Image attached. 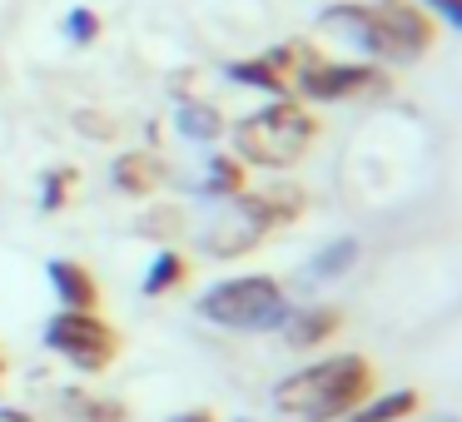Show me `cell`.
Listing matches in <instances>:
<instances>
[{"label":"cell","mask_w":462,"mask_h":422,"mask_svg":"<svg viewBox=\"0 0 462 422\" xmlns=\"http://www.w3.org/2000/svg\"><path fill=\"white\" fill-rule=\"evenodd\" d=\"M110 179H115V189L130 194V199H154V189L164 184V164L154 160V154H144V150H130V154L115 160Z\"/></svg>","instance_id":"cell-10"},{"label":"cell","mask_w":462,"mask_h":422,"mask_svg":"<svg viewBox=\"0 0 462 422\" xmlns=\"http://www.w3.org/2000/svg\"><path fill=\"white\" fill-rule=\"evenodd\" d=\"M174 124H180L184 140H199V144H214L224 134V115L214 110V105H204V100H180Z\"/></svg>","instance_id":"cell-12"},{"label":"cell","mask_w":462,"mask_h":422,"mask_svg":"<svg viewBox=\"0 0 462 422\" xmlns=\"http://www.w3.org/2000/svg\"><path fill=\"white\" fill-rule=\"evenodd\" d=\"M0 422H31V417H25V412H15V408H5V412H0Z\"/></svg>","instance_id":"cell-25"},{"label":"cell","mask_w":462,"mask_h":422,"mask_svg":"<svg viewBox=\"0 0 462 422\" xmlns=\"http://www.w3.org/2000/svg\"><path fill=\"white\" fill-rule=\"evenodd\" d=\"M45 348L60 353L70 368L80 372H105L120 358V328L105 323L100 313H80V308H60L45 323Z\"/></svg>","instance_id":"cell-4"},{"label":"cell","mask_w":462,"mask_h":422,"mask_svg":"<svg viewBox=\"0 0 462 422\" xmlns=\"http://www.w3.org/2000/svg\"><path fill=\"white\" fill-rule=\"evenodd\" d=\"M353 259H358V239H333L328 249L313 253L309 279H338V273H348V269H353Z\"/></svg>","instance_id":"cell-17"},{"label":"cell","mask_w":462,"mask_h":422,"mask_svg":"<svg viewBox=\"0 0 462 422\" xmlns=\"http://www.w3.org/2000/svg\"><path fill=\"white\" fill-rule=\"evenodd\" d=\"M234 85H244V90H259V95H273V100H283V95H289V80H283L279 70H273L269 60H263V55H254V60H234L229 70Z\"/></svg>","instance_id":"cell-13"},{"label":"cell","mask_w":462,"mask_h":422,"mask_svg":"<svg viewBox=\"0 0 462 422\" xmlns=\"http://www.w3.org/2000/svg\"><path fill=\"white\" fill-rule=\"evenodd\" d=\"M0 372H5V353H0Z\"/></svg>","instance_id":"cell-26"},{"label":"cell","mask_w":462,"mask_h":422,"mask_svg":"<svg viewBox=\"0 0 462 422\" xmlns=\"http://www.w3.org/2000/svg\"><path fill=\"white\" fill-rule=\"evenodd\" d=\"M170 422H214V412L209 408H194V412H180V417H170Z\"/></svg>","instance_id":"cell-24"},{"label":"cell","mask_w":462,"mask_h":422,"mask_svg":"<svg viewBox=\"0 0 462 422\" xmlns=\"http://www.w3.org/2000/svg\"><path fill=\"white\" fill-rule=\"evenodd\" d=\"M412 5H422V11H438L448 25H462V0H412Z\"/></svg>","instance_id":"cell-23"},{"label":"cell","mask_w":462,"mask_h":422,"mask_svg":"<svg viewBox=\"0 0 462 422\" xmlns=\"http://www.w3.org/2000/svg\"><path fill=\"white\" fill-rule=\"evenodd\" d=\"M263 239H269V234L254 229V224L244 219L239 209H229V214H224V219L214 224L209 234H204V249H209L214 259H239V253H254Z\"/></svg>","instance_id":"cell-11"},{"label":"cell","mask_w":462,"mask_h":422,"mask_svg":"<svg viewBox=\"0 0 462 422\" xmlns=\"http://www.w3.org/2000/svg\"><path fill=\"white\" fill-rule=\"evenodd\" d=\"M368 11L378 15V25L388 31V41L398 45L402 65L422 60V55L432 50V41H438L428 11H422V5H412V0H368Z\"/></svg>","instance_id":"cell-6"},{"label":"cell","mask_w":462,"mask_h":422,"mask_svg":"<svg viewBox=\"0 0 462 422\" xmlns=\"http://www.w3.org/2000/svg\"><path fill=\"white\" fill-rule=\"evenodd\" d=\"M418 408H422L418 392L398 388V392H388V398H373V402H363V408H353L348 422H402V417H412Z\"/></svg>","instance_id":"cell-14"},{"label":"cell","mask_w":462,"mask_h":422,"mask_svg":"<svg viewBox=\"0 0 462 422\" xmlns=\"http://www.w3.org/2000/svg\"><path fill=\"white\" fill-rule=\"evenodd\" d=\"M343 328V308H328V303H313V308H299L283 318V338H289V348H319V343L338 338Z\"/></svg>","instance_id":"cell-9"},{"label":"cell","mask_w":462,"mask_h":422,"mask_svg":"<svg viewBox=\"0 0 462 422\" xmlns=\"http://www.w3.org/2000/svg\"><path fill=\"white\" fill-rule=\"evenodd\" d=\"M234 422H249V417H234Z\"/></svg>","instance_id":"cell-27"},{"label":"cell","mask_w":462,"mask_h":422,"mask_svg":"<svg viewBox=\"0 0 462 422\" xmlns=\"http://www.w3.org/2000/svg\"><path fill=\"white\" fill-rule=\"evenodd\" d=\"M313 140H319V120L309 115V105L283 95L234 124V160L259 170H293Z\"/></svg>","instance_id":"cell-2"},{"label":"cell","mask_w":462,"mask_h":422,"mask_svg":"<svg viewBox=\"0 0 462 422\" xmlns=\"http://www.w3.org/2000/svg\"><path fill=\"white\" fill-rule=\"evenodd\" d=\"M75 184H80V170H75V164H55V170L45 174V189H41V209H45V214H60L65 204H70Z\"/></svg>","instance_id":"cell-18"},{"label":"cell","mask_w":462,"mask_h":422,"mask_svg":"<svg viewBox=\"0 0 462 422\" xmlns=\"http://www.w3.org/2000/svg\"><path fill=\"white\" fill-rule=\"evenodd\" d=\"M65 35H70L75 45H95L100 41V15L85 11V5H75V11L65 15Z\"/></svg>","instance_id":"cell-19"},{"label":"cell","mask_w":462,"mask_h":422,"mask_svg":"<svg viewBox=\"0 0 462 422\" xmlns=\"http://www.w3.org/2000/svg\"><path fill=\"white\" fill-rule=\"evenodd\" d=\"M289 298L283 283L269 273H239V279H219L214 289H204L199 298V318L219 323V328H239V333H263V328H283L289 318Z\"/></svg>","instance_id":"cell-3"},{"label":"cell","mask_w":462,"mask_h":422,"mask_svg":"<svg viewBox=\"0 0 462 422\" xmlns=\"http://www.w3.org/2000/svg\"><path fill=\"white\" fill-rule=\"evenodd\" d=\"M234 209L254 224V229L273 234V229H289L309 214V189L299 184H269V189H244L234 194Z\"/></svg>","instance_id":"cell-7"},{"label":"cell","mask_w":462,"mask_h":422,"mask_svg":"<svg viewBox=\"0 0 462 422\" xmlns=\"http://www.w3.org/2000/svg\"><path fill=\"white\" fill-rule=\"evenodd\" d=\"M51 289L55 298L65 303V308H80V313H100V283H95V273L85 269V263L75 259H51Z\"/></svg>","instance_id":"cell-8"},{"label":"cell","mask_w":462,"mask_h":422,"mask_svg":"<svg viewBox=\"0 0 462 422\" xmlns=\"http://www.w3.org/2000/svg\"><path fill=\"white\" fill-rule=\"evenodd\" d=\"M373 392V362L363 353H328L309 368L289 372L273 388V408L299 422H338L363 408Z\"/></svg>","instance_id":"cell-1"},{"label":"cell","mask_w":462,"mask_h":422,"mask_svg":"<svg viewBox=\"0 0 462 422\" xmlns=\"http://www.w3.org/2000/svg\"><path fill=\"white\" fill-rule=\"evenodd\" d=\"M75 130L90 134V140H115V130H120V124L105 120V115H95V110H85V115H75Z\"/></svg>","instance_id":"cell-22"},{"label":"cell","mask_w":462,"mask_h":422,"mask_svg":"<svg viewBox=\"0 0 462 422\" xmlns=\"http://www.w3.org/2000/svg\"><path fill=\"white\" fill-rule=\"evenodd\" d=\"M85 422H125V402L115 398H70Z\"/></svg>","instance_id":"cell-20"},{"label":"cell","mask_w":462,"mask_h":422,"mask_svg":"<svg viewBox=\"0 0 462 422\" xmlns=\"http://www.w3.org/2000/svg\"><path fill=\"white\" fill-rule=\"evenodd\" d=\"M249 189V164L234 160V154H214L209 160V174H204V194L214 199H234V194Z\"/></svg>","instance_id":"cell-15"},{"label":"cell","mask_w":462,"mask_h":422,"mask_svg":"<svg viewBox=\"0 0 462 422\" xmlns=\"http://www.w3.org/2000/svg\"><path fill=\"white\" fill-rule=\"evenodd\" d=\"M184 279H189V259H184L180 249H164L160 259L150 263V273H144V293H150V298H164V293H174Z\"/></svg>","instance_id":"cell-16"},{"label":"cell","mask_w":462,"mask_h":422,"mask_svg":"<svg viewBox=\"0 0 462 422\" xmlns=\"http://www.w3.org/2000/svg\"><path fill=\"white\" fill-rule=\"evenodd\" d=\"M174 229H180V209H154L140 219V234H150V239H170Z\"/></svg>","instance_id":"cell-21"},{"label":"cell","mask_w":462,"mask_h":422,"mask_svg":"<svg viewBox=\"0 0 462 422\" xmlns=\"http://www.w3.org/2000/svg\"><path fill=\"white\" fill-rule=\"evenodd\" d=\"M289 90H299V100L313 105H333V100H353V95H378L388 90L383 65H333V60H313L289 80Z\"/></svg>","instance_id":"cell-5"}]
</instances>
